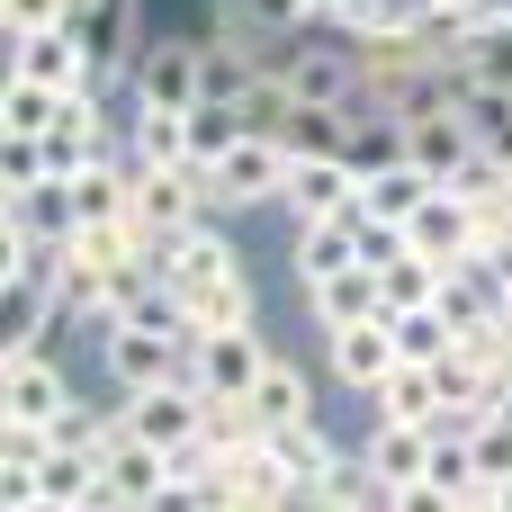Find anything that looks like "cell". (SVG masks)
Here are the masks:
<instances>
[{
  "mask_svg": "<svg viewBox=\"0 0 512 512\" xmlns=\"http://www.w3.org/2000/svg\"><path fill=\"white\" fill-rule=\"evenodd\" d=\"M288 171H297V153H288L270 126H252L243 144H225L216 162H198V180H207V207H216V216L279 207V198H288Z\"/></svg>",
  "mask_w": 512,
  "mask_h": 512,
  "instance_id": "1",
  "label": "cell"
},
{
  "mask_svg": "<svg viewBox=\"0 0 512 512\" xmlns=\"http://www.w3.org/2000/svg\"><path fill=\"white\" fill-rule=\"evenodd\" d=\"M99 369H108L117 396L171 387V378H189V333H171L153 315H117V324H99Z\"/></svg>",
  "mask_w": 512,
  "mask_h": 512,
  "instance_id": "2",
  "label": "cell"
},
{
  "mask_svg": "<svg viewBox=\"0 0 512 512\" xmlns=\"http://www.w3.org/2000/svg\"><path fill=\"white\" fill-rule=\"evenodd\" d=\"M198 99H207V36H153L126 63L117 108H198Z\"/></svg>",
  "mask_w": 512,
  "mask_h": 512,
  "instance_id": "3",
  "label": "cell"
},
{
  "mask_svg": "<svg viewBox=\"0 0 512 512\" xmlns=\"http://www.w3.org/2000/svg\"><path fill=\"white\" fill-rule=\"evenodd\" d=\"M9 72L18 81H45V90H108L99 81V36L72 18V27H36V36H9Z\"/></svg>",
  "mask_w": 512,
  "mask_h": 512,
  "instance_id": "4",
  "label": "cell"
},
{
  "mask_svg": "<svg viewBox=\"0 0 512 512\" xmlns=\"http://www.w3.org/2000/svg\"><path fill=\"white\" fill-rule=\"evenodd\" d=\"M261 369H270V342H261L252 324H216V333L189 342V387H198L207 405H243V396L261 387Z\"/></svg>",
  "mask_w": 512,
  "mask_h": 512,
  "instance_id": "5",
  "label": "cell"
},
{
  "mask_svg": "<svg viewBox=\"0 0 512 512\" xmlns=\"http://www.w3.org/2000/svg\"><path fill=\"white\" fill-rule=\"evenodd\" d=\"M396 369H405V351H396V315L324 324V378H333V387H351V396H378Z\"/></svg>",
  "mask_w": 512,
  "mask_h": 512,
  "instance_id": "6",
  "label": "cell"
},
{
  "mask_svg": "<svg viewBox=\"0 0 512 512\" xmlns=\"http://www.w3.org/2000/svg\"><path fill=\"white\" fill-rule=\"evenodd\" d=\"M216 207H207V180H198V162H171V171H144L135 162V225L144 234H189V225H207Z\"/></svg>",
  "mask_w": 512,
  "mask_h": 512,
  "instance_id": "7",
  "label": "cell"
},
{
  "mask_svg": "<svg viewBox=\"0 0 512 512\" xmlns=\"http://www.w3.org/2000/svg\"><path fill=\"white\" fill-rule=\"evenodd\" d=\"M63 405H72V378L54 369V351H18V360H9V378H0V423L45 432Z\"/></svg>",
  "mask_w": 512,
  "mask_h": 512,
  "instance_id": "8",
  "label": "cell"
},
{
  "mask_svg": "<svg viewBox=\"0 0 512 512\" xmlns=\"http://www.w3.org/2000/svg\"><path fill=\"white\" fill-rule=\"evenodd\" d=\"M117 414L144 432V441H162V450H189L198 432H207V396L189 387V378H171V387H135V396H117Z\"/></svg>",
  "mask_w": 512,
  "mask_h": 512,
  "instance_id": "9",
  "label": "cell"
},
{
  "mask_svg": "<svg viewBox=\"0 0 512 512\" xmlns=\"http://www.w3.org/2000/svg\"><path fill=\"white\" fill-rule=\"evenodd\" d=\"M261 450H270V468L288 486H333V477L360 468V450H342L324 423H279V432H261Z\"/></svg>",
  "mask_w": 512,
  "mask_h": 512,
  "instance_id": "10",
  "label": "cell"
},
{
  "mask_svg": "<svg viewBox=\"0 0 512 512\" xmlns=\"http://www.w3.org/2000/svg\"><path fill=\"white\" fill-rule=\"evenodd\" d=\"M432 450H441V432H423V423H369V441H360V477H369L378 495L423 486V477H432Z\"/></svg>",
  "mask_w": 512,
  "mask_h": 512,
  "instance_id": "11",
  "label": "cell"
},
{
  "mask_svg": "<svg viewBox=\"0 0 512 512\" xmlns=\"http://www.w3.org/2000/svg\"><path fill=\"white\" fill-rule=\"evenodd\" d=\"M279 207H288V225H342V216H360V171L351 162H297Z\"/></svg>",
  "mask_w": 512,
  "mask_h": 512,
  "instance_id": "12",
  "label": "cell"
},
{
  "mask_svg": "<svg viewBox=\"0 0 512 512\" xmlns=\"http://www.w3.org/2000/svg\"><path fill=\"white\" fill-rule=\"evenodd\" d=\"M342 270H369V261H360V216H342V225H297L288 279H297V288H324V279H342Z\"/></svg>",
  "mask_w": 512,
  "mask_h": 512,
  "instance_id": "13",
  "label": "cell"
},
{
  "mask_svg": "<svg viewBox=\"0 0 512 512\" xmlns=\"http://www.w3.org/2000/svg\"><path fill=\"white\" fill-rule=\"evenodd\" d=\"M54 324H63V306H54L45 279H9V288H0V351H9V360H18V351H45Z\"/></svg>",
  "mask_w": 512,
  "mask_h": 512,
  "instance_id": "14",
  "label": "cell"
},
{
  "mask_svg": "<svg viewBox=\"0 0 512 512\" xmlns=\"http://www.w3.org/2000/svg\"><path fill=\"white\" fill-rule=\"evenodd\" d=\"M243 405L261 414V432H279V423H315V378H306V360L270 351V369H261V387H252Z\"/></svg>",
  "mask_w": 512,
  "mask_h": 512,
  "instance_id": "15",
  "label": "cell"
},
{
  "mask_svg": "<svg viewBox=\"0 0 512 512\" xmlns=\"http://www.w3.org/2000/svg\"><path fill=\"white\" fill-rule=\"evenodd\" d=\"M126 153H135L144 171L189 162V108H126Z\"/></svg>",
  "mask_w": 512,
  "mask_h": 512,
  "instance_id": "16",
  "label": "cell"
},
{
  "mask_svg": "<svg viewBox=\"0 0 512 512\" xmlns=\"http://www.w3.org/2000/svg\"><path fill=\"white\" fill-rule=\"evenodd\" d=\"M432 189H441V180H432V171H414V162H396V171H369V180H360V216H387V225H414Z\"/></svg>",
  "mask_w": 512,
  "mask_h": 512,
  "instance_id": "17",
  "label": "cell"
},
{
  "mask_svg": "<svg viewBox=\"0 0 512 512\" xmlns=\"http://www.w3.org/2000/svg\"><path fill=\"white\" fill-rule=\"evenodd\" d=\"M369 414H378V423H423V432H441V378L405 360V369L369 396Z\"/></svg>",
  "mask_w": 512,
  "mask_h": 512,
  "instance_id": "18",
  "label": "cell"
},
{
  "mask_svg": "<svg viewBox=\"0 0 512 512\" xmlns=\"http://www.w3.org/2000/svg\"><path fill=\"white\" fill-rule=\"evenodd\" d=\"M306 315H315V333H324V324H360V315H387V297H378V270H342V279L306 288Z\"/></svg>",
  "mask_w": 512,
  "mask_h": 512,
  "instance_id": "19",
  "label": "cell"
},
{
  "mask_svg": "<svg viewBox=\"0 0 512 512\" xmlns=\"http://www.w3.org/2000/svg\"><path fill=\"white\" fill-rule=\"evenodd\" d=\"M441 261L432 252H405V261H387L378 270V297H387V315H414V306H441Z\"/></svg>",
  "mask_w": 512,
  "mask_h": 512,
  "instance_id": "20",
  "label": "cell"
},
{
  "mask_svg": "<svg viewBox=\"0 0 512 512\" xmlns=\"http://www.w3.org/2000/svg\"><path fill=\"white\" fill-rule=\"evenodd\" d=\"M396 351H405L414 369H441V360L459 351V324H450L441 306H414V315H396Z\"/></svg>",
  "mask_w": 512,
  "mask_h": 512,
  "instance_id": "21",
  "label": "cell"
},
{
  "mask_svg": "<svg viewBox=\"0 0 512 512\" xmlns=\"http://www.w3.org/2000/svg\"><path fill=\"white\" fill-rule=\"evenodd\" d=\"M459 441H468V459H477V486H512V405L477 414Z\"/></svg>",
  "mask_w": 512,
  "mask_h": 512,
  "instance_id": "22",
  "label": "cell"
},
{
  "mask_svg": "<svg viewBox=\"0 0 512 512\" xmlns=\"http://www.w3.org/2000/svg\"><path fill=\"white\" fill-rule=\"evenodd\" d=\"M54 108H63V90H45V81H0V135H45L54 126Z\"/></svg>",
  "mask_w": 512,
  "mask_h": 512,
  "instance_id": "23",
  "label": "cell"
},
{
  "mask_svg": "<svg viewBox=\"0 0 512 512\" xmlns=\"http://www.w3.org/2000/svg\"><path fill=\"white\" fill-rule=\"evenodd\" d=\"M243 135H252V117H243L234 99H198V108H189V162H216V153L243 144Z\"/></svg>",
  "mask_w": 512,
  "mask_h": 512,
  "instance_id": "24",
  "label": "cell"
},
{
  "mask_svg": "<svg viewBox=\"0 0 512 512\" xmlns=\"http://www.w3.org/2000/svg\"><path fill=\"white\" fill-rule=\"evenodd\" d=\"M225 18L252 27V36H306V27H324L315 0H225Z\"/></svg>",
  "mask_w": 512,
  "mask_h": 512,
  "instance_id": "25",
  "label": "cell"
},
{
  "mask_svg": "<svg viewBox=\"0 0 512 512\" xmlns=\"http://www.w3.org/2000/svg\"><path fill=\"white\" fill-rule=\"evenodd\" d=\"M459 108H468V126H477V144H486V162L512 171V90H468Z\"/></svg>",
  "mask_w": 512,
  "mask_h": 512,
  "instance_id": "26",
  "label": "cell"
},
{
  "mask_svg": "<svg viewBox=\"0 0 512 512\" xmlns=\"http://www.w3.org/2000/svg\"><path fill=\"white\" fill-rule=\"evenodd\" d=\"M432 486H450L459 504H468V495H486V486H477V459H468V441H459V432H441V450H432Z\"/></svg>",
  "mask_w": 512,
  "mask_h": 512,
  "instance_id": "27",
  "label": "cell"
},
{
  "mask_svg": "<svg viewBox=\"0 0 512 512\" xmlns=\"http://www.w3.org/2000/svg\"><path fill=\"white\" fill-rule=\"evenodd\" d=\"M0 27H9V36H36V27H72V0H0Z\"/></svg>",
  "mask_w": 512,
  "mask_h": 512,
  "instance_id": "28",
  "label": "cell"
},
{
  "mask_svg": "<svg viewBox=\"0 0 512 512\" xmlns=\"http://www.w3.org/2000/svg\"><path fill=\"white\" fill-rule=\"evenodd\" d=\"M378 512H459V495L423 477V486H396V495H378Z\"/></svg>",
  "mask_w": 512,
  "mask_h": 512,
  "instance_id": "29",
  "label": "cell"
},
{
  "mask_svg": "<svg viewBox=\"0 0 512 512\" xmlns=\"http://www.w3.org/2000/svg\"><path fill=\"white\" fill-rule=\"evenodd\" d=\"M459 512H512V495H504V486H486V495H468Z\"/></svg>",
  "mask_w": 512,
  "mask_h": 512,
  "instance_id": "30",
  "label": "cell"
},
{
  "mask_svg": "<svg viewBox=\"0 0 512 512\" xmlns=\"http://www.w3.org/2000/svg\"><path fill=\"white\" fill-rule=\"evenodd\" d=\"M18 512H72V504H54V495H36V504H18Z\"/></svg>",
  "mask_w": 512,
  "mask_h": 512,
  "instance_id": "31",
  "label": "cell"
},
{
  "mask_svg": "<svg viewBox=\"0 0 512 512\" xmlns=\"http://www.w3.org/2000/svg\"><path fill=\"white\" fill-rule=\"evenodd\" d=\"M504 405H512V387H504Z\"/></svg>",
  "mask_w": 512,
  "mask_h": 512,
  "instance_id": "32",
  "label": "cell"
},
{
  "mask_svg": "<svg viewBox=\"0 0 512 512\" xmlns=\"http://www.w3.org/2000/svg\"><path fill=\"white\" fill-rule=\"evenodd\" d=\"M504 495H512V486H504Z\"/></svg>",
  "mask_w": 512,
  "mask_h": 512,
  "instance_id": "33",
  "label": "cell"
}]
</instances>
